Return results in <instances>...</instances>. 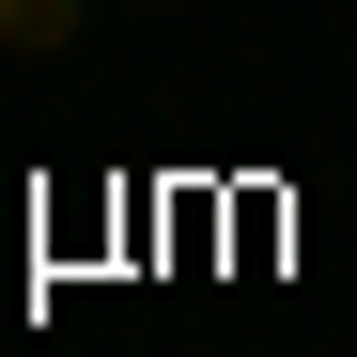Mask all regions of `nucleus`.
I'll use <instances>...</instances> for the list:
<instances>
[{
	"label": "nucleus",
	"instance_id": "obj_1",
	"mask_svg": "<svg viewBox=\"0 0 357 357\" xmlns=\"http://www.w3.org/2000/svg\"><path fill=\"white\" fill-rule=\"evenodd\" d=\"M63 16L78 0H0V47H63Z\"/></svg>",
	"mask_w": 357,
	"mask_h": 357
}]
</instances>
